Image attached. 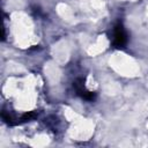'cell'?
I'll list each match as a JSON object with an SVG mask.
<instances>
[{"mask_svg":"<svg viewBox=\"0 0 148 148\" xmlns=\"http://www.w3.org/2000/svg\"><path fill=\"white\" fill-rule=\"evenodd\" d=\"M126 34L121 25H117L113 30V44L116 47H123L126 44Z\"/></svg>","mask_w":148,"mask_h":148,"instance_id":"1","label":"cell"},{"mask_svg":"<svg viewBox=\"0 0 148 148\" xmlns=\"http://www.w3.org/2000/svg\"><path fill=\"white\" fill-rule=\"evenodd\" d=\"M75 88H76L77 94L81 95L84 99H92L94 98V94L90 92V91H88L86 89V87L83 86V83H80V84L79 83H75Z\"/></svg>","mask_w":148,"mask_h":148,"instance_id":"2","label":"cell"}]
</instances>
